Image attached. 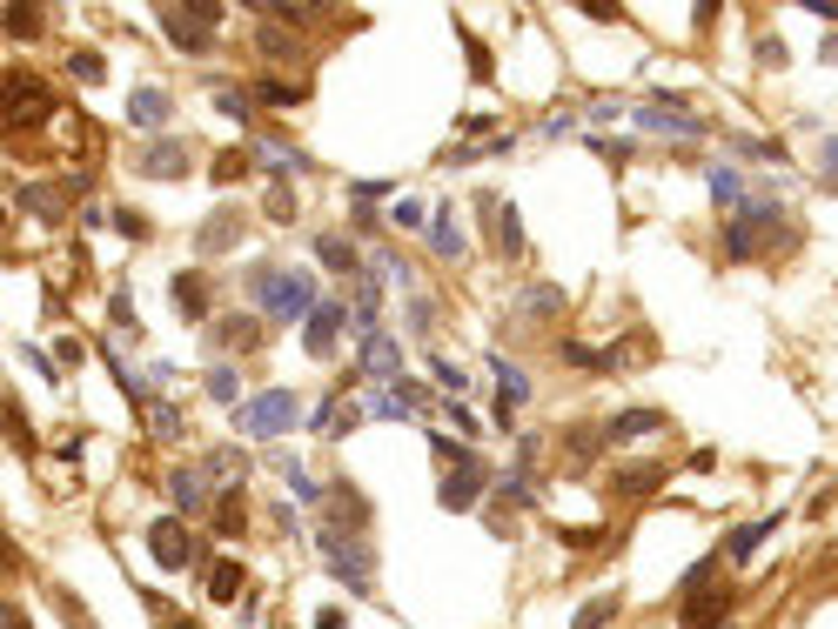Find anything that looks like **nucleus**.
Segmentation results:
<instances>
[{
    "mask_svg": "<svg viewBox=\"0 0 838 629\" xmlns=\"http://www.w3.org/2000/svg\"><path fill=\"white\" fill-rule=\"evenodd\" d=\"M248 295H256V315L276 322V328H302L315 315V282L302 275V268L256 261V268H248Z\"/></svg>",
    "mask_w": 838,
    "mask_h": 629,
    "instance_id": "nucleus-1",
    "label": "nucleus"
},
{
    "mask_svg": "<svg viewBox=\"0 0 838 629\" xmlns=\"http://www.w3.org/2000/svg\"><path fill=\"white\" fill-rule=\"evenodd\" d=\"M315 543H322V556H329V576H343L356 596H369V589H376V550L363 543V535L322 522V529H315Z\"/></svg>",
    "mask_w": 838,
    "mask_h": 629,
    "instance_id": "nucleus-2",
    "label": "nucleus"
},
{
    "mask_svg": "<svg viewBox=\"0 0 838 629\" xmlns=\"http://www.w3.org/2000/svg\"><path fill=\"white\" fill-rule=\"evenodd\" d=\"M161 28H168V41H175L182 54H215V28H222V8L215 0H202V8H161Z\"/></svg>",
    "mask_w": 838,
    "mask_h": 629,
    "instance_id": "nucleus-3",
    "label": "nucleus"
},
{
    "mask_svg": "<svg viewBox=\"0 0 838 629\" xmlns=\"http://www.w3.org/2000/svg\"><path fill=\"white\" fill-rule=\"evenodd\" d=\"M302 422V395L296 389H262L248 409H235V429L241 435H282V429H296Z\"/></svg>",
    "mask_w": 838,
    "mask_h": 629,
    "instance_id": "nucleus-4",
    "label": "nucleus"
},
{
    "mask_svg": "<svg viewBox=\"0 0 838 629\" xmlns=\"http://www.w3.org/2000/svg\"><path fill=\"white\" fill-rule=\"evenodd\" d=\"M54 115V87L41 74H8V128H41Z\"/></svg>",
    "mask_w": 838,
    "mask_h": 629,
    "instance_id": "nucleus-5",
    "label": "nucleus"
},
{
    "mask_svg": "<svg viewBox=\"0 0 838 629\" xmlns=\"http://www.w3.org/2000/svg\"><path fill=\"white\" fill-rule=\"evenodd\" d=\"M664 476H670V463H631V469H611V476H604V496H617V502H644V496L664 489Z\"/></svg>",
    "mask_w": 838,
    "mask_h": 629,
    "instance_id": "nucleus-6",
    "label": "nucleus"
},
{
    "mask_svg": "<svg viewBox=\"0 0 838 629\" xmlns=\"http://www.w3.org/2000/svg\"><path fill=\"white\" fill-rule=\"evenodd\" d=\"M731 609H738V589H698V596H685L678 629H724Z\"/></svg>",
    "mask_w": 838,
    "mask_h": 629,
    "instance_id": "nucleus-7",
    "label": "nucleus"
},
{
    "mask_svg": "<svg viewBox=\"0 0 838 629\" xmlns=\"http://www.w3.org/2000/svg\"><path fill=\"white\" fill-rule=\"evenodd\" d=\"M148 556H154V570H189V563H195V543H189V529L161 516V522L148 529Z\"/></svg>",
    "mask_w": 838,
    "mask_h": 629,
    "instance_id": "nucleus-8",
    "label": "nucleus"
},
{
    "mask_svg": "<svg viewBox=\"0 0 838 629\" xmlns=\"http://www.w3.org/2000/svg\"><path fill=\"white\" fill-rule=\"evenodd\" d=\"M350 328V308L343 302H315V315L302 322V341H309V355L315 362H329V348H335V335Z\"/></svg>",
    "mask_w": 838,
    "mask_h": 629,
    "instance_id": "nucleus-9",
    "label": "nucleus"
},
{
    "mask_svg": "<svg viewBox=\"0 0 838 629\" xmlns=\"http://www.w3.org/2000/svg\"><path fill=\"white\" fill-rule=\"evenodd\" d=\"M168 295H175V315H182V322H208L215 282L202 275V268H182V275H168Z\"/></svg>",
    "mask_w": 838,
    "mask_h": 629,
    "instance_id": "nucleus-10",
    "label": "nucleus"
},
{
    "mask_svg": "<svg viewBox=\"0 0 838 629\" xmlns=\"http://www.w3.org/2000/svg\"><path fill=\"white\" fill-rule=\"evenodd\" d=\"M168 496H175V509H182V516H202V509H208V496H215V476H208V469H195V463H182V469H168Z\"/></svg>",
    "mask_w": 838,
    "mask_h": 629,
    "instance_id": "nucleus-11",
    "label": "nucleus"
},
{
    "mask_svg": "<svg viewBox=\"0 0 838 629\" xmlns=\"http://www.w3.org/2000/svg\"><path fill=\"white\" fill-rule=\"evenodd\" d=\"M490 482H496V476H490V463H470V469H450V476L437 482V496H443V509H456V516H463V509H470Z\"/></svg>",
    "mask_w": 838,
    "mask_h": 629,
    "instance_id": "nucleus-12",
    "label": "nucleus"
},
{
    "mask_svg": "<svg viewBox=\"0 0 838 629\" xmlns=\"http://www.w3.org/2000/svg\"><path fill=\"white\" fill-rule=\"evenodd\" d=\"M135 167L148 174V182H182V174H189V148L182 141H148L135 154Z\"/></svg>",
    "mask_w": 838,
    "mask_h": 629,
    "instance_id": "nucleus-13",
    "label": "nucleus"
},
{
    "mask_svg": "<svg viewBox=\"0 0 838 629\" xmlns=\"http://www.w3.org/2000/svg\"><path fill=\"white\" fill-rule=\"evenodd\" d=\"M490 376H496V389H503V402H496V422H511V409H524V402H530V376L511 362V355H490Z\"/></svg>",
    "mask_w": 838,
    "mask_h": 629,
    "instance_id": "nucleus-14",
    "label": "nucleus"
},
{
    "mask_svg": "<svg viewBox=\"0 0 838 629\" xmlns=\"http://www.w3.org/2000/svg\"><path fill=\"white\" fill-rule=\"evenodd\" d=\"M363 376H376V382H402V341L396 335H369L363 341Z\"/></svg>",
    "mask_w": 838,
    "mask_h": 629,
    "instance_id": "nucleus-15",
    "label": "nucleus"
},
{
    "mask_svg": "<svg viewBox=\"0 0 838 629\" xmlns=\"http://www.w3.org/2000/svg\"><path fill=\"white\" fill-rule=\"evenodd\" d=\"M430 248L443 254V261H463L470 254V241H463V228H456V208L443 202V208H430Z\"/></svg>",
    "mask_w": 838,
    "mask_h": 629,
    "instance_id": "nucleus-16",
    "label": "nucleus"
},
{
    "mask_svg": "<svg viewBox=\"0 0 838 629\" xmlns=\"http://www.w3.org/2000/svg\"><path fill=\"white\" fill-rule=\"evenodd\" d=\"M637 128H651V134H678V141H698V134H705V121L685 115V108H644Z\"/></svg>",
    "mask_w": 838,
    "mask_h": 629,
    "instance_id": "nucleus-17",
    "label": "nucleus"
},
{
    "mask_svg": "<svg viewBox=\"0 0 838 629\" xmlns=\"http://www.w3.org/2000/svg\"><path fill=\"white\" fill-rule=\"evenodd\" d=\"M168 115H175L168 87H135V95H128V121H135V128H161Z\"/></svg>",
    "mask_w": 838,
    "mask_h": 629,
    "instance_id": "nucleus-18",
    "label": "nucleus"
},
{
    "mask_svg": "<svg viewBox=\"0 0 838 629\" xmlns=\"http://www.w3.org/2000/svg\"><path fill=\"white\" fill-rule=\"evenodd\" d=\"M315 261H322V268H335V275H356V268H363L356 241H350V235H335V228H329V235H315Z\"/></svg>",
    "mask_w": 838,
    "mask_h": 629,
    "instance_id": "nucleus-19",
    "label": "nucleus"
},
{
    "mask_svg": "<svg viewBox=\"0 0 838 629\" xmlns=\"http://www.w3.org/2000/svg\"><path fill=\"white\" fill-rule=\"evenodd\" d=\"M772 529H778V516H759V522L731 529V535H724V563H751V550H759V543H765Z\"/></svg>",
    "mask_w": 838,
    "mask_h": 629,
    "instance_id": "nucleus-20",
    "label": "nucleus"
},
{
    "mask_svg": "<svg viewBox=\"0 0 838 629\" xmlns=\"http://www.w3.org/2000/svg\"><path fill=\"white\" fill-rule=\"evenodd\" d=\"M302 101H309L302 80H282V74H262L256 80V108H302Z\"/></svg>",
    "mask_w": 838,
    "mask_h": 629,
    "instance_id": "nucleus-21",
    "label": "nucleus"
},
{
    "mask_svg": "<svg viewBox=\"0 0 838 629\" xmlns=\"http://www.w3.org/2000/svg\"><path fill=\"white\" fill-rule=\"evenodd\" d=\"M664 429V409H624V415H611V442H637V435H657Z\"/></svg>",
    "mask_w": 838,
    "mask_h": 629,
    "instance_id": "nucleus-22",
    "label": "nucleus"
},
{
    "mask_svg": "<svg viewBox=\"0 0 838 629\" xmlns=\"http://www.w3.org/2000/svg\"><path fill=\"white\" fill-rule=\"evenodd\" d=\"M262 328H269L262 315H235V322H208V335H215L222 348H256V341H262Z\"/></svg>",
    "mask_w": 838,
    "mask_h": 629,
    "instance_id": "nucleus-23",
    "label": "nucleus"
},
{
    "mask_svg": "<svg viewBox=\"0 0 838 629\" xmlns=\"http://www.w3.org/2000/svg\"><path fill=\"white\" fill-rule=\"evenodd\" d=\"M241 589H248V570H241L235 556H222V563L208 570V603H235Z\"/></svg>",
    "mask_w": 838,
    "mask_h": 629,
    "instance_id": "nucleus-24",
    "label": "nucleus"
},
{
    "mask_svg": "<svg viewBox=\"0 0 838 629\" xmlns=\"http://www.w3.org/2000/svg\"><path fill=\"white\" fill-rule=\"evenodd\" d=\"M430 456H437V469H443V476L476 463V456H470V442H456V435H443V429H430Z\"/></svg>",
    "mask_w": 838,
    "mask_h": 629,
    "instance_id": "nucleus-25",
    "label": "nucleus"
},
{
    "mask_svg": "<svg viewBox=\"0 0 838 629\" xmlns=\"http://www.w3.org/2000/svg\"><path fill=\"white\" fill-rule=\"evenodd\" d=\"M256 161H262V167H276V174H282V167H289V174H309V154H302V148H289V141H276V134L256 148Z\"/></svg>",
    "mask_w": 838,
    "mask_h": 629,
    "instance_id": "nucleus-26",
    "label": "nucleus"
},
{
    "mask_svg": "<svg viewBox=\"0 0 838 629\" xmlns=\"http://www.w3.org/2000/svg\"><path fill=\"white\" fill-rule=\"evenodd\" d=\"M376 315H383V289H376V268H369V275H363V289H356V308H350V322L376 335Z\"/></svg>",
    "mask_w": 838,
    "mask_h": 629,
    "instance_id": "nucleus-27",
    "label": "nucleus"
},
{
    "mask_svg": "<svg viewBox=\"0 0 838 629\" xmlns=\"http://www.w3.org/2000/svg\"><path fill=\"white\" fill-rule=\"evenodd\" d=\"M496 241H503V254H524V215H517V202H496Z\"/></svg>",
    "mask_w": 838,
    "mask_h": 629,
    "instance_id": "nucleus-28",
    "label": "nucleus"
},
{
    "mask_svg": "<svg viewBox=\"0 0 838 629\" xmlns=\"http://www.w3.org/2000/svg\"><path fill=\"white\" fill-rule=\"evenodd\" d=\"M208 101H215L228 121H248V115H256V95H241L235 80H215V95H208Z\"/></svg>",
    "mask_w": 838,
    "mask_h": 629,
    "instance_id": "nucleus-29",
    "label": "nucleus"
},
{
    "mask_svg": "<svg viewBox=\"0 0 838 629\" xmlns=\"http://www.w3.org/2000/svg\"><path fill=\"white\" fill-rule=\"evenodd\" d=\"M67 74H74L80 87H101V80H108V61H101L95 47H74V54H67Z\"/></svg>",
    "mask_w": 838,
    "mask_h": 629,
    "instance_id": "nucleus-30",
    "label": "nucleus"
},
{
    "mask_svg": "<svg viewBox=\"0 0 838 629\" xmlns=\"http://www.w3.org/2000/svg\"><path fill=\"white\" fill-rule=\"evenodd\" d=\"M202 469H208V476H215V482H228V489H235V482H241V476H248V456H241V448H215V456H208V463H202Z\"/></svg>",
    "mask_w": 838,
    "mask_h": 629,
    "instance_id": "nucleus-31",
    "label": "nucleus"
},
{
    "mask_svg": "<svg viewBox=\"0 0 838 629\" xmlns=\"http://www.w3.org/2000/svg\"><path fill=\"white\" fill-rule=\"evenodd\" d=\"M611 616H617V596H591V603L577 609V622H570V629H611Z\"/></svg>",
    "mask_w": 838,
    "mask_h": 629,
    "instance_id": "nucleus-32",
    "label": "nucleus"
},
{
    "mask_svg": "<svg viewBox=\"0 0 838 629\" xmlns=\"http://www.w3.org/2000/svg\"><path fill=\"white\" fill-rule=\"evenodd\" d=\"M256 41H262V54H269V61H296V34H282L269 14H262V34H256Z\"/></svg>",
    "mask_w": 838,
    "mask_h": 629,
    "instance_id": "nucleus-33",
    "label": "nucleus"
},
{
    "mask_svg": "<svg viewBox=\"0 0 838 629\" xmlns=\"http://www.w3.org/2000/svg\"><path fill=\"white\" fill-rule=\"evenodd\" d=\"M557 308H563V289H550V282H537V289L524 295V315H530V322H544V315H557Z\"/></svg>",
    "mask_w": 838,
    "mask_h": 629,
    "instance_id": "nucleus-34",
    "label": "nucleus"
},
{
    "mask_svg": "<svg viewBox=\"0 0 838 629\" xmlns=\"http://www.w3.org/2000/svg\"><path fill=\"white\" fill-rule=\"evenodd\" d=\"M215 529H222V535H241V529H248V509H241V496H235V489L215 502Z\"/></svg>",
    "mask_w": 838,
    "mask_h": 629,
    "instance_id": "nucleus-35",
    "label": "nucleus"
},
{
    "mask_svg": "<svg viewBox=\"0 0 838 629\" xmlns=\"http://www.w3.org/2000/svg\"><path fill=\"white\" fill-rule=\"evenodd\" d=\"M41 21H47L41 8H8V34L14 41H41Z\"/></svg>",
    "mask_w": 838,
    "mask_h": 629,
    "instance_id": "nucleus-36",
    "label": "nucleus"
},
{
    "mask_svg": "<svg viewBox=\"0 0 838 629\" xmlns=\"http://www.w3.org/2000/svg\"><path fill=\"white\" fill-rule=\"evenodd\" d=\"M202 389H208L215 402H241V376H235V369H208V376H202Z\"/></svg>",
    "mask_w": 838,
    "mask_h": 629,
    "instance_id": "nucleus-37",
    "label": "nucleus"
},
{
    "mask_svg": "<svg viewBox=\"0 0 838 629\" xmlns=\"http://www.w3.org/2000/svg\"><path fill=\"white\" fill-rule=\"evenodd\" d=\"M738 195H744L738 174H731V167H711V202H718V208H738Z\"/></svg>",
    "mask_w": 838,
    "mask_h": 629,
    "instance_id": "nucleus-38",
    "label": "nucleus"
},
{
    "mask_svg": "<svg viewBox=\"0 0 838 629\" xmlns=\"http://www.w3.org/2000/svg\"><path fill=\"white\" fill-rule=\"evenodd\" d=\"M262 215H269V221H296V195L276 182V188H269V202H262Z\"/></svg>",
    "mask_w": 838,
    "mask_h": 629,
    "instance_id": "nucleus-39",
    "label": "nucleus"
},
{
    "mask_svg": "<svg viewBox=\"0 0 838 629\" xmlns=\"http://www.w3.org/2000/svg\"><path fill=\"white\" fill-rule=\"evenodd\" d=\"M21 208H34L41 221H61V202H47V188H21Z\"/></svg>",
    "mask_w": 838,
    "mask_h": 629,
    "instance_id": "nucleus-40",
    "label": "nucleus"
},
{
    "mask_svg": "<svg viewBox=\"0 0 838 629\" xmlns=\"http://www.w3.org/2000/svg\"><path fill=\"white\" fill-rule=\"evenodd\" d=\"M570 550H598V543H611V529H557Z\"/></svg>",
    "mask_w": 838,
    "mask_h": 629,
    "instance_id": "nucleus-41",
    "label": "nucleus"
},
{
    "mask_svg": "<svg viewBox=\"0 0 838 629\" xmlns=\"http://www.w3.org/2000/svg\"><path fill=\"white\" fill-rule=\"evenodd\" d=\"M154 409V435H182V415H175V402H148Z\"/></svg>",
    "mask_w": 838,
    "mask_h": 629,
    "instance_id": "nucleus-42",
    "label": "nucleus"
},
{
    "mask_svg": "<svg viewBox=\"0 0 838 629\" xmlns=\"http://www.w3.org/2000/svg\"><path fill=\"white\" fill-rule=\"evenodd\" d=\"M241 167H248V154H241V148H235V154L222 148V154H215V182H235V174H241Z\"/></svg>",
    "mask_w": 838,
    "mask_h": 629,
    "instance_id": "nucleus-43",
    "label": "nucleus"
},
{
    "mask_svg": "<svg viewBox=\"0 0 838 629\" xmlns=\"http://www.w3.org/2000/svg\"><path fill=\"white\" fill-rule=\"evenodd\" d=\"M443 415H450V429H456V435H476V415H470V402H443Z\"/></svg>",
    "mask_w": 838,
    "mask_h": 629,
    "instance_id": "nucleus-44",
    "label": "nucleus"
},
{
    "mask_svg": "<svg viewBox=\"0 0 838 629\" xmlns=\"http://www.w3.org/2000/svg\"><path fill=\"white\" fill-rule=\"evenodd\" d=\"M8 435H14L21 448H34V435H28V415H21V402H8Z\"/></svg>",
    "mask_w": 838,
    "mask_h": 629,
    "instance_id": "nucleus-45",
    "label": "nucleus"
},
{
    "mask_svg": "<svg viewBox=\"0 0 838 629\" xmlns=\"http://www.w3.org/2000/svg\"><path fill=\"white\" fill-rule=\"evenodd\" d=\"M437 322V308H430V295H409V328H430Z\"/></svg>",
    "mask_w": 838,
    "mask_h": 629,
    "instance_id": "nucleus-46",
    "label": "nucleus"
},
{
    "mask_svg": "<svg viewBox=\"0 0 838 629\" xmlns=\"http://www.w3.org/2000/svg\"><path fill=\"white\" fill-rule=\"evenodd\" d=\"M430 376H437V389H463V369H450L443 355H437V362H430Z\"/></svg>",
    "mask_w": 838,
    "mask_h": 629,
    "instance_id": "nucleus-47",
    "label": "nucleus"
},
{
    "mask_svg": "<svg viewBox=\"0 0 838 629\" xmlns=\"http://www.w3.org/2000/svg\"><path fill=\"white\" fill-rule=\"evenodd\" d=\"M115 228H121V235H135V241H141V235H148V215H135V208H121V215H115Z\"/></svg>",
    "mask_w": 838,
    "mask_h": 629,
    "instance_id": "nucleus-48",
    "label": "nucleus"
},
{
    "mask_svg": "<svg viewBox=\"0 0 838 629\" xmlns=\"http://www.w3.org/2000/svg\"><path fill=\"white\" fill-rule=\"evenodd\" d=\"M108 315H115V328H135V308H128V289H115V308H108Z\"/></svg>",
    "mask_w": 838,
    "mask_h": 629,
    "instance_id": "nucleus-49",
    "label": "nucleus"
},
{
    "mask_svg": "<svg viewBox=\"0 0 838 629\" xmlns=\"http://www.w3.org/2000/svg\"><path fill=\"white\" fill-rule=\"evenodd\" d=\"M315 629H350V616H343V609L329 603V609H315Z\"/></svg>",
    "mask_w": 838,
    "mask_h": 629,
    "instance_id": "nucleus-50",
    "label": "nucleus"
},
{
    "mask_svg": "<svg viewBox=\"0 0 838 629\" xmlns=\"http://www.w3.org/2000/svg\"><path fill=\"white\" fill-rule=\"evenodd\" d=\"M685 469H691V476H711V469H718V456H711V448H698V456H685Z\"/></svg>",
    "mask_w": 838,
    "mask_h": 629,
    "instance_id": "nucleus-51",
    "label": "nucleus"
},
{
    "mask_svg": "<svg viewBox=\"0 0 838 629\" xmlns=\"http://www.w3.org/2000/svg\"><path fill=\"white\" fill-rule=\"evenodd\" d=\"M825 174H838V134L825 141Z\"/></svg>",
    "mask_w": 838,
    "mask_h": 629,
    "instance_id": "nucleus-52",
    "label": "nucleus"
},
{
    "mask_svg": "<svg viewBox=\"0 0 838 629\" xmlns=\"http://www.w3.org/2000/svg\"><path fill=\"white\" fill-rule=\"evenodd\" d=\"M0 622H8V629H34V622H28L21 609H8V616H0Z\"/></svg>",
    "mask_w": 838,
    "mask_h": 629,
    "instance_id": "nucleus-53",
    "label": "nucleus"
},
{
    "mask_svg": "<svg viewBox=\"0 0 838 629\" xmlns=\"http://www.w3.org/2000/svg\"><path fill=\"white\" fill-rule=\"evenodd\" d=\"M168 629H202V622L195 616H168Z\"/></svg>",
    "mask_w": 838,
    "mask_h": 629,
    "instance_id": "nucleus-54",
    "label": "nucleus"
},
{
    "mask_svg": "<svg viewBox=\"0 0 838 629\" xmlns=\"http://www.w3.org/2000/svg\"><path fill=\"white\" fill-rule=\"evenodd\" d=\"M724 629H738V622H724Z\"/></svg>",
    "mask_w": 838,
    "mask_h": 629,
    "instance_id": "nucleus-55",
    "label": "nucleus"
}]
</instances>
